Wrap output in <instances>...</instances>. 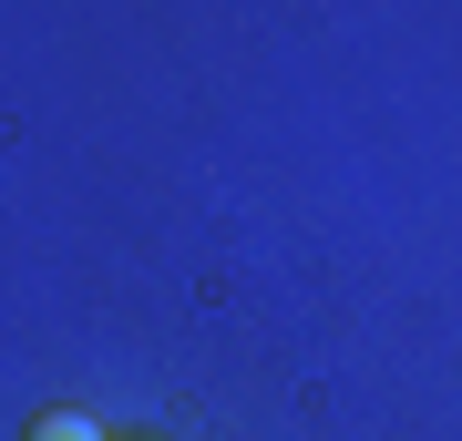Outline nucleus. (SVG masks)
<instances>
[{"label":"nucleus","instance_id":"1","mask_svg":"<svg viewBox=\"0 0 462 441\" xmlns=\"http://www.w3.org/2000/svg\"><path fill=\"white\" fill-rule=\"evenodd\" d=\"M21 441H103V431L83 421V410H42V421H32V431H21Z\"/></svg>","mask_w":462,"mask_h":441}]
</instances>
